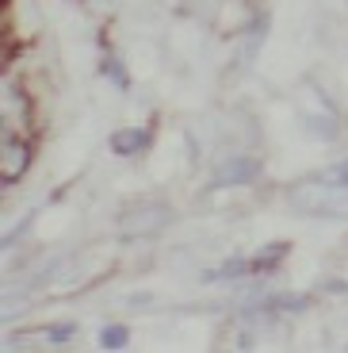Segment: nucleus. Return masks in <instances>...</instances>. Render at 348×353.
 Listing matches in <instances>:
<instances>
[{"instance_id": "10", "label": "nucleus", "mask_w": 348, "mask_h": 353, "mask_svg": "<svg viewBox=\"0 0 348 353\" xmlns=\"http://www.w3.org/2000/svg\"><path fill=\"white\" fill-rule=\"evenodd\" d=\"M107 77H111L119 88H131V77H127V70H122L119 58H107Z\"/></svg>"}, {"instance_id": "6", "label": "nucleus", "mask_w": 348, "mask_h": 353, "mask_svg": "<svg viewBox=\"0 0 348 353\" xmlns=\"http://www.w3.org/2000/svg\"><path fill=\"white\" fill-rule=\"evenodd\" d=\"M287 250H291L287 242H276V246H264L257 257H249V269H252V273H268V269H276V261H279V257H287Z\"/></svg>"}, {"instance_id": "7", "label": "nucleus", "mask_w": 348, "mask_h": 353, "mask_svg": "<svg viewBox=\"0 0 348 353\" xmlns=\"http://www.w3.org/2000/svg\"><path fill=\"white\" fill-rule=\"evenodd\" d=\"M245 269H249V257H230V261H222V269L203 273V281H230V276H241Z\"/></svg>"}, {"instance_id": "2", "label": "nucleus", "mask_w": 348, "mask_h": 353, "mask_svg": "<svg viewBox=\"0 0 348 353\" xmlns=\"http://www.w3.org/2000/svg\"><path fill=\"white\" fill-rule=\"evenodd\" d=\"M291 200L298 208H333V203H345V188L333 185L329 176H306L291 185Z\"/></svg>"}, {"instance_id": "11", "label": "nucleus", "mask_w": 348, "mask_h": 353, "mask_svg": "<svg viewBox=\"0 0 348 353\" xmlns=\"http://www.w3.org/2000/svg\"><path fill=\"white\" fill-rule=\"evenodd\" d=\"M73 334H77V327H73V323H54V327L46 330V338H50V342H69Z\"/></svg>"}, {"instance_id": "3", "label": "nucleus", "mask_w": 348, "mask_h": 353, "mask_svg": "<svg viewBox=\"0 0 348 353\" xmlns=\"http://www.w3.org/2000/svg\"><path fill=\"white\" fill-rule=\"evenodd\" d=\"M27 158H31V150H27V142L16 139V134L4 127V142H0V173H4V181H19V173L27 169Z\"/></svg>"}, {"instance_id": "8", "label": "nucleus", "mask_w": 348, "mask_h": 353, "mask_svg": "<svg viewBox=\"0 0 348 353\" xmlns=\"http://www.w3.org/2000/svg\"><path fill=\"white\" fill-rule=\"evenodd\" d=\"M127 342H131V330L119 327V323H107V327L100 330V345H104V350H122Z\"/></svg>"}, {"instance_id": "4", "label": "nucleus", "mask_w": 348, "mask_h": 353, "mask_svg": "<svg viewBox=\"0 0 348 353\" xmlns=\"http://www.w3.org/2000/svg\"><path fill=\"white\" fill-rule=\"evenodd\" d=\"M261 176V161L257 158H230V161H222L218 165V173H215V185H252Z\"/></svg>"}, {"instance_id": "5", "label": "nucleus", "mask_w": 348, "mask_h": 353, "mask_svg": "<svg viewBox=\"0 0 348 353\" xmlns=\"http://www.w3.org/2000/svg\"><path fill=\"white\" fill-rule=\"evenodd\" d=\"M146 142H149L146 127H122V131L111 134V150L119 154V158H131V154L146 150Z\"/></svg>"}, {"instance_id": "1", "label": "nucleus", "mask_w": 348, "mask_h": 353, "mask_svg": "<svg viewBox=\"0 0 348 353\" xmlns=\"http://www.w3.org/2000/svg\"><path fill=\"white\" fill-rule=\"evenodd\" d=\"M173 223V212H168L165 203H138L131 212L119 219V230L127 239H142V234H157V230H165Z\"/></svg>"}, {"instance_id": "9", "label": "nucleus", "mask_w": 348, "mask_h": 353, "mask_svg": "<svg viewBox=\"0 0 348 353\" xmlns=\"http://www.w3.org/2000/svg\"><path fill=\"white\" fill-rule=\"evenodd\" d=\"M306 303L310 300H303V296H276V300H268L264 307H272V311H306Z\"/></svg>"}, {"instance_id": "12", "label": "nucleus", "mask_w": 348, "mask_h": 353, "mask_svg": "<svg viewBox=\"0 0 348 353\" xmlns=\"http://www.w3.org/2000/svg\"><path fill=\"white\" fill-rule=\"evenodd\" d=\"M325 176H329L333 185L348 188V161H340V165H329V169H325Z\"/></svg>"}]
</instances>
